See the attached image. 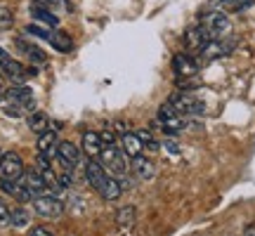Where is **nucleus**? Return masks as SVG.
<instances>
[{"instance_id": "obj_1", "label": "nucleus", "mask_w": 255, "mask_h": 236, "mask_svg": "<svg viewBox=\"0 0 255 236\" xmlns=\"http://www.w3.org/2000/svg\"><path fill=\"white\" fill-rule=\"evenodd\" d=\"M26 33H31V36L36 38H43V40H47L50 45L55 47L57 52H71L73 50V40L69 33H64V31H45V28L40 26H26Z\"/></svg>"}, {"instance_id": "obj_2", "label": "nucleus", "mask_w": 255, "mask_h": 236, "mask_svg": "<svg viewBox=\"0 0 255 236\" xmlns=\"http://www.w3.org/2000/svg\"><path fill=\"white\" fill-rule=\"evenodd\" d=\"M170 107H173L180 116H201L203 111H206V104L199 100V97H194L191 92H175L170 102H168Z\"/></svg>"}, {"instance_id": "obj_3", "label": "nucleus", "mask_w": 255, "mask_h": 236, "mask_svg": "<svg viewBox=\"0 0 255 236\" xmlns=\"http://www.w3.org/2000/svg\"><path fill=\"white\" fill-rule=\"evenodd\" d=\"M201 24L206 26V31L210 33V38H227L232 33V21L227 19L225 12H208V14H201Z\"/></svg>"}, {"instance_id": "obj_4", "label": "nucleus", "mask_w": 255, "mask_h": 236, "mask_svg": "<svg viewBox=\"0 0 255 236\" xmlns=\"http://www.w3.org/2000/svg\"><path fill=\"white\" fill-rule=\"evenodd\" d=\"M100 161H102V168H107L111 175H126L128 173V165H126V158H123V151H119L116 146H104L100 154Z\"/></svg>"}, {"instance_id": "obj_5", "label": "nucleus", "mask_w": 255, "mask_h": 236, "mask_svg": "<svg viewBox=\"0 0 255 236\" xmlns=\"http://www.w3.org/2000/svg\"><path fill=\"white\" fill-rule=\"evenodd\" d=\"M0 71H5L12 81H24L26 76H36V73H38L36 69H28V71H26V69H24V66L14 59V57L9 55V52H5L2 47H0Z\"/></svg>"}, {"instance_id": "obj_6", "label": "nucleus", "mask_w": 255, "mask_h": 236, "mask_svg": "<svg viewBox=\"0 0 255 236\" xmlns=\"http://www.w3.org/2000/svg\"><path fill=\"white\" fill-rule=\"evenodd\" d=\"M24 175V161L21 156L9 151V154H2L0 158V177L2 180H19Z\"/></svg>"}, {"instance_id": "obj_7", "label": "nucleus", "mask_w": 255, "mask_h": 236, "mask_svg": "<svg viewBox=\"0 0 255 236\" xmlns=\"http://www.w3.org/2000/svg\"><path fill=\"white\" fill-rule=\"evenodd\" d=\"M33 208H36L38 215H43V218H59L64 213V203L57 196H45V194H40L33 199Z\"/></svg>"}, {"instance_id": "obj_8", "label": "nucleus", "mask_w": 255, "mask_h": 236, "mask_svg": "<svg viewBox=\"0 0 255 236\" xmlns=\"http://www.w3.org/2000/svg\"><path fill=\"white\" fill-rule=\"evenodd\" d=\"M57 158H59L69 170H73L76 165L81 163V149L76 144H71V142H59V144H57Z\"/></svg>"}, {"instance_id": "obj_9", "label": "nucleus", "mask_w": 255, "mask_h": 236, "mask_svg": "<svg viewBox=\"0 0 255 236\" xmlns=\"http://www.w3.org/2000/svg\"><path fill=\"white\" fill-rule=\"evenodd\" d=\"M158 123H161L163 130H168V132H177V130L182 127V116H180L170 104H163V107L158 109Z\"/></svg>"}, {"instance_id": "obj_10", "label": "nucleus", "mask_w": 255, "mask_h": 236, "mask_svg": "<svg viewBox=\"0 0 255 236\" xmlns=\"http://www.w3.org/2000/svg\"><path fill=\"white\" fill-rule=\"evenodd\" d=\"M229 50H232V45H227L222 38H213V40H208L206 45L201 47L199 52H201V57H203L206 62H213V59H218V57L229 55Z\"/></svg>"}, {"instance_id": "obj_11", "label": "nucleus", "mask_w": 255, "mask_h": 236, "mask_svg": "<svg viewBox=\"0 0 255 236\" xmlns=\"http://www.w3.org/2000/svg\"><path fill=\"white\" fill-rule=\"evenodd\" d=\"M19 182H21L33 196H40V194L47 189V184H45V180H43V173H40V170H24V175L19 177Z\"/></svg>"}, {"instance_id": "obj_12", "label": "nucleus", "mask_w": 255, "mask_h": 236, "mask_svg": "<svg viewBox=\"0 0 255 236\" xmlns=\"http://www.w3.org/2000/svg\"><path fill=\"white\" fill-rule=\"evenodd\" d=\"M173 69L180 78H191V76H196V71H199V64L194 62L189 55L180 52V55H175V59H173Z\"/></svg>"}, {"instance_id": "obj_13", "label": "nucleus", "mask_w": 255, "mask_h": 236, "mask_svg": "<svg viewBox=\"0 0 255 236\" xmlns=\"http://www.w3.org/2000/svg\"><path fill=\"white\" fill-rule=\"evenodd\" d=\"M85 177H88V182H90V187L97 194H100V189L104 187V182H107V173H104V168H102V163H95V161H88L85 163Z\"/></svg>"}, {"instance_id": "obj_14", "label": "nucleus", "mask_w": 255, "mask_h": 236, "mask_svg": "<svg viewBox=\"0 0 255 236\" xmlns=\"http://www.w3.org/2000/svg\"><path fill=\"white\" fill-rule=\"evenodd\" d=\"M208 40H213L210 38V33L206 31V26L201 24V26H194L187 31V36H184V43H187V47L189 50H201V47L206 45Z\"/></svg>"}, {"instance_id": "obj_15", "label": "nucleus", "mask_w": 255, "mask_h": 236, "mask_svg": "<svg viewBox=\"0 0 255 236\" xmlns=\"http://www.w3.org/2000/svg\"><path fill=\"white\" fill-rule=\"evenodd\" d=\"M142 149H144V144H142V139H139V135H132V132H123V137H121V151L128 156H139L142 154Z\"/></svg>"}, {"instance_id": "obj_16", "label": "nucleus", "mask_w": 255, "mask_h": 236, "mask_svg": "<svg viewBox=\"0 0 255 236\" xmlns=\"http://www.w3.org/2000/svg\"><path fill=\"white\" fill-rule=\"evenodd\" d=\"M57 135H55V130H47V132H43V135L38 137V154H43V156H57Z\"/></svg>"}, {"instance_id": "obj_17", "label": "nucleus", "mask_w": 255, "mask_h": 236, "mask_svg": "<svg viewBox=\"0 0 255 236\" xmlns=\"http://www.w3.org/2000/svg\"><path fill=\"white\" fill-rule=\"evenodd\" d=\"M83 151L88 156H100L102 149H104V142H102L100 132H83Z\"/></svg>"}, {"instance_id": "obj_18", "label": "nucleus", "mask_w": 255, "mask_h": 236, "mask_svg": "<svg viewBox=\"0 0 255 236\" xmlns=\"http://www.w3.org/2000/svg\"><path fill=\"white\" fill-rule=\"evenodd\" d=\"M7 97L12 102L21 104L24 109H31V111H33V107H36V102H33V92L28 90V88H12V90L7 92Z\"/></svg>"}, {"instance_id": "obj_19", "label": "nucleus", "mask_w": 255, "mask_h": 236, "mask_svg": "<svg viewBox=\"0 0 255 236\" xmlns=\"http://www.w3.org/2000/svg\"><path fill=\"white\" fill-rule=\"evenodd\" d=\"M132 173H135L139 180H149V177L154 175V165H151V161H146L144 156L139 154L132 158Z\"/></svg>"}, {"instance_id": "obj_20", "label": "nucleus", "mask_w": 255, "mask_h": 236, "mask_svg": "<svg viewBox=\"0 0 255 236\" xmlns=\"http://www.w3.org/2000/svg\"><path fill=\"white\" fill-rule=\"evenodd\" d=\"M31 14H33L38 21L47 24V26H57V24H59V19H57L47 7H43L40 2H33V5H31Z\"/></svg>"}, {"instance_id": "obj_21", "label": "nucleus", "mask_w": 255, "mask_h": 236, "mask_svg": "<svg viewBox=\"0 0 255 236\" xmlns=\"http://www.w3.org/2000/svg\"><path fill=\"white\" fill-rule=\"evenodd\" d=\"M28 127L33 130V132H38V135H43V132H47V127H50V118L43 114V111H33L31 116H28Z\"/></svg>"}, {"instance_id": "obj_22", "label": "nucleus", "mask_w": 255, "mask_h": 236, "mask_svg": "<svg viewBox=\"0 0 255 236\" xmlns=\"http://www.w3.org/2000/svg\"><path fill=\"white\" fill-rule=\"evenodd\" d=\"M121 191H123V187H121V182L111 180V177H107V182H104V187L100 189V196L104 201H116L121 196Z\"/></svg>"}, {"instance_id": "obj_23", "label": "nucleus", "mask_w": 255, "mask_h": 236, "mask_svg": "<svg viewBox=\"0 0 255 236\" xmlns=\"http://www.w3.org/2000/svg\"><path fill=\"white\" fill-rule=\"evenodd\" d=\"M17 47L19 50H24V55H26L28 59H33V62H38V64L45 62V55L40 52V47L31 45V43H26V40H17Z\"/></svg>"}, {"instance_id": "obj_24", "label": "nucleus", "mask_w": 255, "mask_h": 236, "mask_svg": "<svg viewBox=\"0 0 255 236\" xmlns=\"http://www.w3.org/2000/svg\"><path fill=\"white\" fill-rule=\"evenodd\" d=\"M135 208L132 206H126V208H121L119 210V215H116V222H119L121 227H130L132 222H135Z\"/></svg>"}, {"instance_id": "obj_25", "label": "nucleus", "mask_w": 255, "mask_h": 236, "mask_svg": "<svg viewBox=\"0 0 255 236\" xmlns=\"http://www.w3.org/2000/svg\"><path fill=\"white\" fill-rule=\"evenodd\" d=\"M12 225L14 227H26L28 225V213L24 208H17L12 210Z\"/></svg>"}, {"instance_id": "obj_26", "label": "nucleus", "mask_w": 255, "mask_h": 236, "mask_svg": "<svg viewBox=\"0 0 255 236\" xmlns=\"http://www.w3.org/2000/svg\"><path fill=\"white\" fill-rule=\"evenodd\" d=\"M253 2L255 0H227V7L232 9V12H244V9H248Z\"/></svg>"}, {"instance_id": "obj_27", "label": "nucleus", "mask_w": 255, "mask_h": 236, "mask_svg": "<svg viewBox=\"0 0 255 236\" xmlns=\"http://www.w3.org/2000/svg\"><path fill=\"white\" fill-rule=\"evenodd\" d=\"M14 24V14L7 7H0V28H9Z\"/></svg>"}, {"instance_id": "obj_28", "label": "nucleus", "mask_w": 255, "mask_h": 236, "mask_svg": "<svg viewBox=\"0 0 255 236\" xmlns=\"http://www.w3.org/2000/svg\"><path fill=\"white\" fill-rule=\"evenodd\" d=\"M7 225H12V210L0 201V227H7Z\"/></svg>"}, {"instance_id": "obj_29", "label": "nucleus", "mask_w": 255, "mask_h": 236, "mask_svg": "<svg viewBox=\"0 0 255 236\" xmlns=\"http://www.w3.org/2000/svg\"><path fill=\"white\" fill-rule=\"evenodd\" d=\"M21 109H24L21 104H17V102L9 100L7 107H5V114H7V116H12V118H19V116H21Z\"/></svg>"}, {"instance_id": "obj_30", "label": "nucleus", "mask_w": 255, "mask_h": 236, "mask_svg": "<svg viewBox=\"0 0 255 236\" xmlns=\"http://www.w3.org/2000/svg\"><path fill=\"white\" fill-rule=\"evenodd\" d=\"M28 236H52V232H47L45 227H33Z\"/></svg>"}, {"instance_id": "obj_31", "label": "nucleus", "mask_w": 255, "mask_h": 236, "mask_svg": "<svg viewBox=\"0 0 255 236\" xmlns=\"http://www.w3.org/2000/svg\"><path fill=\"white\" fill-rule=\"evenodd\" d=\"M100 137H102V142H104V146H114V135H111L109 130H107V132H100Z\"/></svg>"}, {"instance_id": "obj_32", "label": "nucleus", "mask_w": 255, "mask_h": 236, "mask_svg": "<svg viewBox=\"0 0 255 236\" xmlns=\"http://www.w3.org/2000/svg\"><path fill=\"white\" fill-rule=\"evenodd\" d=\"M244 236H255V222L246 225V229H244Z\"/></svg>"}, {"instance_id": "obj_33", "label": "nucleus", "mask_w": 255, "mask_h": 236, "mask_svg": "<svg viewBox=\"0 0 255 236\" xmlns=\"http://www.w3.org/2000/svg\"><path fill=\"white\" fill-rule=\"evenodd\" d=\"M168 151H173V154H180V149H177V144H175V142H168Z\"/></svg>"}, {"instance_id": "obj_34", "label": "nucleus", "mask_w": 255, "mask_h": 236, "mask_svg": "<svg viewBox=\"0 0 255 236\" xmlns=\"http://www.w3.org/2000/svg\"><path fill=\"white\" fill-rule=\"evenodd\" d=\"M210 5H215V7H220V5H227V0H210Z\"/></svg>"}, {"instance_id": "obj_35", "label": "nucleus", "mask_w": 255, "mask_h": 236, "mask_svg": "<svg viewBox=\"0 0 255 236\" xmlns=\"http://www.w3.org/2000/svg\"><path fill=\"white\" fill-rule=\"evenodd\" d=\"M0 90H2V76H0Z\"/></svg>"}, {"instance_id": "obj_36", "label": "nucleus", "mask_w": 255, "mask_h": 236, "mask_svg": "<svg viewBox=\"0 0 255 236\" xmlns=\"http://www.w3.org/2000/svg\"><path fill=\"white\" fill-rule=\"evenodd\" d=\"M45 2H59V0H45Z\"/></svg>"}, {"instance_id": "obj_37", "label": "nucleus", "mask_w": 255, "mask_h": 236, "mask_svg": "<svg viewBox=\"0 0 255 236\" xmlns=\"http://www.w3.org/2000/svg\"><path fill=\"white\" fill-rule=\"evenodd\" d=\"M0 158H2V156H0Z\"/></svg>"}]
</instances>
